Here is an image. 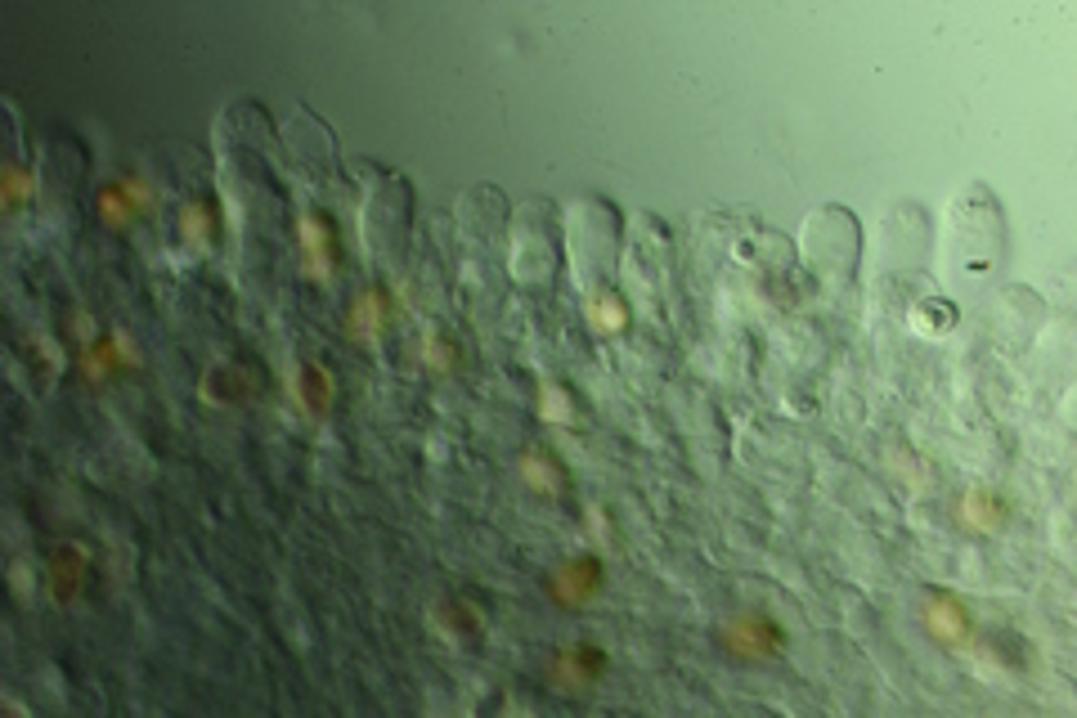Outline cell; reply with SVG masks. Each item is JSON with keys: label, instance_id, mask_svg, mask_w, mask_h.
<instances>
[{"label": "cell", "instance_id": "obj_1", "mask_svg": "<svg viewBox=\"0 0 1077 718\" xmlns=\"http://www.w3.org/2000/svg\"><path fill=\"white\" fill-rule=\"evenodd\" d=\"M925 628H930V638L943 643L947 651H961L970 643V615L961 611L957 598H947V593H934L925 602Z\"/></svg>", "mask_w": 1077, "mask_h": 718}, {"label": "cell", "instance_id": "obj_2", "mask_svg": "<svg viewBox=\"0 0 1077 718\" xmlns=\"http://www.w3.org/2000/svg\"><path fill=\"white\" fill-rule=\"evenodd\" d=\"M297 234H301L306 270L315 279H328V274H333V257H338V243H333V229H328V221H319L315 211H306V216L297 221Z\"/></svg>", "mask_w": 1077, "mask_h": 718}, {"label": "cell", "instance_id": "obj_3", "mask_svg": "<svg viewBox=\"0 0 1077 718\" xmlns=\"http://www.w3.org/2000/svg\"><path fill=\"white\" fill-rule=\"evenodd\" d=\"M777 624L764 620V615H741V620H727L723 624V643L736 651V656H768L777 647Z\"/></svg>", "mask_w": 1077, "mask_h": 718}, {"label": "cell", "instance_id": "obj_4", "mask_svg": "<svg viewBox=\"0 0 1077 718\" xmlns=\"http://www.w3.org/2000/svg\"><path fill=\"white\" fill-rule=\"evenodd\" d=\"M597 584H602L597 562H593V557H584V562H570V566H561V570H557V579H553V593H557V602L579 607V602H589V598L597 593Z\"/></svg>", "mask_w": 1077, "mask_h": 718}, {"label": "cell", "instance_id": "obj_5", "mask_svg": "<svg viewBox=\"0 0 1077 718\" xmlns=\"http://www.w3.org/2000/svg\"><path fill=\"white\" fill-rule=\"evenodd\" d=\"M961 521L970 530H979V534H997L1006 526V503L997 494H987V490H970L961 498Z\"/></svg>", "mask_w": 1077, "mask_h": 718}, {"label": "cell", "instance_id": "obj_6", "mask_svg": "<svg viewBox=\"0 0 1077 718\" xmlns=\"http://www.w3.org/2000/svg\"><path fill=\"white\" fill-rule=\"evenodd\" d=\"M584 315H589V323H593L597 332H625V323H629V302L619 297L615 287H593L589 302H584Z\"/></svg>", "mask_w": 1077, "mask_h": 718}, {"label": "cell", "instance_id": "obj_7", "mask_svg": "<svg viewBox=\"0 0 1077 718\" xmlns=\"http://www.w3.org/2000/svg\"><path fill=\"white\" fill-rule=\"evenodd\" d=\"M117 360H131L127 342H121L117 332H113V337H99V342H86V346H81V368H86L91 382H99L104 373H113V368H117Z\"/></svg>", "mask_w": 1077, "mask_h": 718}, {"label": "cell", "instance_id": "obj_8", "mask_svg": "<svg viewBox=\"0 0 1077 718\" xmlns=\"http://www.w3.org/2000/svg\"><path fill=\"white\" fill-rule=\"evenodd\" d=\"M140 202H149V189L135 185V180H127V185H108V189L99 193V211H104L108 225H127L131 211H135Z\"/></svg>", "mask_w": 1077, "mask_h": 718}, {"label": "cell", "instance_id": "obj_9", "mask_svg": "<svg viewBox=\"0 0 1077 718\" xmlns=\"http://www.w3.org/2000/svg\"><path fill=\"white\" fill-rule=\"evenodd\" d=\"M328 391H333V382H328V373L315 368V364H301L297 377H293V396L306 413H323L328 409Z\"/></svg>", "mask_w": 1077, "mask_h": 718}, {"label": "cell", "instance_id": "obj_10", "mask_svg": "<svg viewBox=\"0 0 1077 718\" xmlns=\"http://www.w3.org/2000/svg\"><path fill=\"white\" fill-rule=\"evenodd\" d=\"M382 315H387V292L382 287H368L364 297H355V306H351V328L355 332H378L382 328Z\"/></svg>", "mask_w": 1077, "mask_h": 718}, {"label": "cell", "instance_id": "obj_11", "mask_svg": "<svg viewBox=\"0 0 1077 718\" xmlns=\"http://www.w3.org/2000/svg\"><path fill=\"white\" fill-rule=\"evenodd\" d=\"M521 472H525V481L538 494H561V472H557V462L548 454H525L521 458Z\"/></svg>", "mask_w": 1077, "mask_h": 718}, {"label": "cell", "instance_id": "obj_12", "mask_svg": "<svg viewBox=\"0 0 1077 718\" xmlns=\"http://www.w3.org/2000/svg\"><path fill=\"white\" fill-rule=\"evenodd\" d=\"M597 669H602V656H597V651H584V647H575V651H566V656L557 660V673H561V679H570V683H589V679H597Z\"/></svg>", "mask_w": 1077, "mask_h": 718}, {"label": "cell", "instance_id": "obj_13", "mask_svg": "<svg viewBox=\"0 0 1077 718\" xmlns=\"http://www.w3.org/2000/svg\"><path fill=\"white\" fill-rule=\"evenodd\" d=\"M81 570H86V557H72V553H59V562H55V598L59 602H68L76 588H81Z\"/></svg>", "mask_w": 1077, "mask_h": 718}, {"label": "cell", "instance_id": "obj_14", "mask_svg": "<svg viewBox=\"0 0 1077 718\" xmlns=\"http://www.w3.org/2000/svg\"><path fill=\"white\" fill-rule=\"evenodd\" d=\"M212 229H216V216L206 211L202 202H193V207H185V216H180V234L193 243V247H206V238H212Z\"/></svg>", "mask_w": 1077, "mask_h": 718}, {"label": "cell", "instance_id": "obj_15", "mask_svg": "<svg viewBox=\"0 0 1077 718\" xmlns=\"http://www.w3.org/2000/svg\"><path fill=\"white\" fill-rule=\"evenodd\" d=\"M27 189H32V185L23 180V172H19V166L10 162V166H5V207H19V198H23Z\"/></svg>", "mask_w": 1077, "mask_h": 718}, {"label": "cell", "instance_id": "obj_16", "mask_svg": "<svg viewBox=\"0 0 1077 718\" xmlns=\"http://www.w3.org/2000/svg\"><path fill=\"white\" fill-rule=\"evenodd\" d=\"M449 360H453V351L440 342V337H427V364L431 368H449Z\"/></svg>", "mask_w": 1077, "mask_h": 718}]
</instances>
